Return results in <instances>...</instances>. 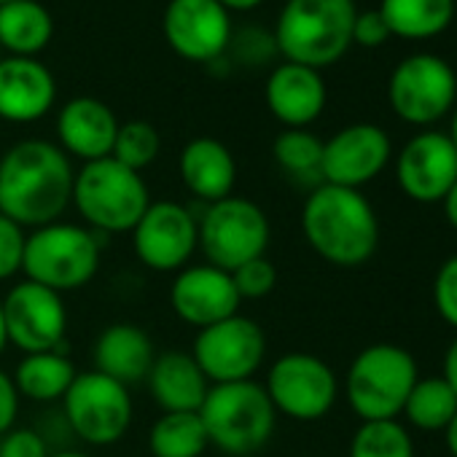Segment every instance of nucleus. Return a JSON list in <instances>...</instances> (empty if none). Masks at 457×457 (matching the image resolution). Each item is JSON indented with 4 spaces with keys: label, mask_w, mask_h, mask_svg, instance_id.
Segmentation results:
<instances>
[{
    "label": "nucleus",
    "mask_w": 457,
    "mask_h": 457,
    "mask_svg": "<svg viewBox=\"0 0 457 457\" xmlns=\"http://www.w3.org/2000/svg\"><path fill=\"white\" fill-rule=\"evenodd\" d=\"M148 393L164 411H199L207 398L210 382L196 366L191 353L156 355L148 377Z\"/></svg>",
    "instance_id": "obj_24"
},
{
    "label": "nucleus",
    "mask_w": 457,
    "mask_h": 457,
    "mask_svg": "<svg viewBox=\"0 0 457 457\" xmlns=\"http://www.w3.org/2000/svg\"><path fill=\"white\" fill-rule=\"evenodd\" d=\"M199 417L210 446L228 457L256 454L270 444L278 425V411L264 385L253 379L210 385Z\"/></svg>",
    "instance_id": "obj_4"
},
{
    "label": "nucleus",
    "mask_w": 457,
    "mask_h": 457,
    "mask_svg": "<svg viewBox=\"0 0 457 457\" xmlns=\"http://www.w3.org/2000/svg\"><path fill=\"white\" fill-rule=\"evenodd\" d=\"M0 60H4V49H0Z\"/></svg>",
    "instance_id": "obj_47"
},
{
    "label": "nucleus",
    "mask_w": 457,
    "mask_h": 457,
    "mask_svg": "<svg viewBox=\"0 0 457 457\" xmlns=\"http://www.w3.org/2000/svg\"><path fill=\"white\" fill-rule=\"evenodd\" d=\"M178 170L183 186L204 204L232 196L237 183V162L232 151L215 137L188 140L180 151Z\"/></svg>",
    "instance_id": "obj_22"
},
{
    "label": "nucleus",
    "mask_w": 457,
    "mask_h": 457,
    "mask_svg": "<svg viewBox=\"0 0 457 457\" xmlns=\"http://www.w3.org/2000/svg\"><path fill=\"white\" fill-rule=\"evenodd\" d=\"M393 143L377 124H350L323 143L320 178L331 186L361 188L371 183L390 162Z\"/></svg>",
    "instance_id": "obj_16"
},
{
    "label": "nucleus",
    "mask_w": 457,
    "mask_h": 457,
    "mask_svg": "<svg viewBox=\"0 0 457 457\" xmlns=\"http://www.w3.org/2000/svg\"><path fill=\"white\" fill-rule=\"evenodd\" d=\"M191 355L210 385L245 382L267 358V334L253 318L237 312L199 328Z\"/></svg>",
    "instance_id": "obj_11"
},
{
    "label": "nucleus",
    "mask_w": 457,
    "mask_h": 457,
    "mask_svg": "<svg viewBox=\"0 0 457 457\" xmlns=\"http://www.w3.org/2000/svg\"><path fill=\"white\" fill-rule=\"evenodd\" d=\"M350 457H414V444L398 420H371L355 430Z\"/></svg>",
    "instance_id": "obj_30"
},
{
    "label": "nucleus",
    "mask_w": 457,
    "mask_h": 457,
    "mask_svg": "<svg viewBox=\"0 0 457 457\" xmlns=\"http://www.w3.org/2000/svg\"><path fill=\"white\" fill-rule=\"evenodd\" d=\"M264 390L278 414L299 422H315L334 409L339 382L323 358L310 353H288L272 363Z\"/></svg>",
    "instance_id": "obj_12"
},
{
    "label": "nucleus",
    "mask_w": 457,
    "mask_h": 457,
    "mask_svg": "<svg viewBox=\"0 0 457 457\" xmlns=\"http://www.w3.org/2000/svg\"><path fill=\"white\" fill-rule=\"evenodd\" d=\"M449 140L454 143V148H457V108H454V113H452V124H449Z\"/></svg>",
    "instance_id": "obj_44"
},
{
    "label": "nucleus",
    "mask_w": 457,
    "mask_h": 457,
    "mask_svg": "<svg viewBox=\"0 0 457 457\" xmlns=\"http://www.w3.org/2000/svg\"><path fill=\"white\" fill-rule=\"evenodd\" d=\"M433 307L452 328H457V253L449 256L436 272Z\"/></svg>",
    "instance_id": "obj_35"
},
{
    "label": "nucleus",
    "mask_w": 457,
    "mask_h": 457,
    "mask_svg": "<svg viewBox=\"0 0 457 457\" xmlns=\"http://www.w3.org/2000/svg\"><path fill=\"white\" fill-rule=\"evenodd\" d=\"M387 103L401 121L430 127L454 108L457 76L452 65L436 54H411L393 68Z\"/></svg>",
    "instance_id": "obj_9"
},
{
    "label": "nucleus",
    "mask_w": 457,
    "mask_h": 457,
    "mask_svg": "<svg viewBox=\"0 0 457 457\" xmlns=\"http://www.w3.org/2000/svg\"><path fill=\"white\" fill-rule=\"evenodd\" d=\"M272 156L286 172H291L296 178L320 175L323 140L307 129H286L275 137Z\"/></svg>",
    "instance_id": "obj_31"
},
{
    "label": "nucleus",
    "mask_w": 457,
    "mask_h": 457,
    "mask_svg": "<svg viewBox=\"0 0 457 457\" xmlns=\"http://www.w3.org/2000/svg\"><path fill=\"white\" fill-rule=\"evenodd\" d=\"M62 403L73 433L92 446H111L121 441L132 425L129 387L95 369L76 374Z\"/></svg>",
    "instance_id": "obj_10"
},
{
    "label": "nucleus",
    "mask_w": 457,
    "mask_h": 457,
    "mask_svg": "<svg viewBox=\"0 0 457 457\" xmlns=\"http://www.w3.org/2000/svg\"><path fill=\"white\" fill-rule=\"evenodd\" d=\"M446 382H449V387L457 393V337H454V342L449 345V350H446V355H444V374H441Z\"/></svg>",
    "instance_id": "obj_39"
},
{
    "label": "nucleus",
    "mask_w": 457,
    "mask_h": 457,
    "mask_svg": "<svg viewBox=\"0 0 457 457\" xmlns=\"http://www.w3.org/2000/svg\"><path fill=\"white\" fill-rule=\"evenodd\" d=\"M73 164L49 140H22L0 159V212L22 228H41L65 215L73 199Z\"/></svg>",
    "instance_id": "obj_1"
},
{
    "label": "nucleus",
    "mask_w": 457,
    "mask_h": 457,
    "mask_svg": "<svg viewBox=\"0 0 457 457\" xmlns=\"http://www.w3.org/2000/svg\"><path fill=\"white\" fill-rule=\"evenodd\" d=\"M162 30L170 49L188 62H212L232 41V20L218 0H170Z\"/></svg>",
    "instance_id": "obj_15"
},
{
    "label": "nucleus",
    "mask_w": 457,
    "mask_h": 457,
    "mask_svg": "<svg viewBox=\"0 0 457 457\" xmlns=\"http://www.w3.org/2000/svg\"><path fill=\"white\" fill-rule=\"evenodd\" d=\"M159 151H162V137H159L156 127L143 119H135V121L119 124L111 156L116 162H121L124 167L143 172L145 167H151L156 162Z\"/></svg>",
    "instance_id": "obj_32"
},
{
    "label": "nucleus",
    "mask_w": 457,
    "mask_h": 457,
    "mask_svg": "<svg viewBox=\"0 0 457 457\" xmlns=\"http://www.w3.org/2000/svg\"><path fill=\"white\" fill-rule=\"evenodd\" d=\"M57 100L52 71L36 57L0 60V119L30 124L44 119Z\"/></svg>",
    "instance_id": "obj_19"
},
{
    "label": "nucleus",
    "mask_w": 457,
    "mask_h": 457,
    "mask_svg": "<svg viewBox=\"0 0 457 457\" xmlns=\"http://www.w3.org/2000/svg\"><path fill=\"white\" fill-rule=\"evenodd\" d=\"M54 22L38 0H12L0 6V49L12 57H36L49 46Z\"/></svg>",
    "instance_id": "obj_25"
},
{
    "label": "nucleus",
    "mask_w": 457,
    "mask_h": 457,
    "mask_svg": "<svg viewBox=\"0 0 457 457\" xmlns=\"http://www.w3.org/2000/svg\"><path fill=\"white\" fill-rule=\"evenodd\" d=\"M417 363L409 350L379 342L363 347L347 369V401L363 420H398L417 382Z\"/></svg>",
    "instance_id": "obj_7"
},
{
    "label": "nucleus",
    "mask_w": 457,
    "mask_h": 457,
    "mask_svg": "<svg viewBox=\"0 0 457 457\" xmlns=\"http://www.w3.org/2000/svg\"><path fill=\"white\" fill-rule=\"evenodd\" d=\"M228 275H232V283H235L240 299H264L278 286V267L267 256H259Z\"/></svg>",
    "instance_id": "obj_33"
},
{
    "label": "nucleus",
    "mask_w": 457,
    "mask_h": 457,
    "mask_svg": "<svg viewBox=\"0 0 457 457\" xmlns=\"http://www.w3.org/2000/svg\"><path fill=\"white\" fill-rule=\"evenodd\" d=\"M355 0H286L275 28V46L286 62L328 68L353 46Z\"/></svg>",
    "instance_id": "obj_3"
},
{
    "label": "nucleus",
    "mask_w": 457,
    "mask_h": 457,
    "mask_svg": "<svg viewBox=\"0 0 457 457\" xmlns=\"http://www.w3.org/2000/svg\"><path fill=\"white\" fill-rule=\"evenodd\" d=\"M307 245L334 267H361L379 248V218L361 188L320 183L302 207Z\"/></svg>",
    "instance_id": "obj_2"
},
{
    "label": "nucleus",
    "mask_w": 457,
    "mask_h": 457,
    "mask_svg": "<svg viewBox=\"0 0 457 457\" xmlns=\"http://www.w3.org/2000/svg\"><path fill=\"white\" fill-rule=\"evenodd\" d=\"M0 307H4L9 345L25 355L62 350L68 331V310L62 304V294L22 280L0 299Z\"/></svg>",
    "instance_id": "obj_13"
},
{
    "label": "nucleus",
    "mask_w": 457,
    "mask_h": 457,
    "mask_svg": "<svg viewBox=\"0 0 457 457\" xmlns=\"http://www.w3.org/2000/svg\"><path fill=\"white\" fill-rule=\"evenodd\" d=\"M20 390L12 379V374H6L0 369V436L9 433L17 422L20 414Z\"/></svg>",
    "instance_id": "obj_38"
},
{
    "label": "nucleus",
    "mask_w": 457,
    "mask_h": 457,
    "mask_svg": "<svg viewBox=\"0 0 457 457\" xmlns=\"http://www.w3.org/2000/svg\"><path fill=\"white\" fill-rule=\"evenodd\" d=\"M135 256L154 272H180L199 248L196 218L180 202H151L132 228Z\"/></svg>",
    "instance_id": "obj_14"
},
{
    "label": "nucleus",
    "mask_w": 457,
    "mask_h": 457,
    "mask_svg": "<svg viewBox=\"0 0 457 457\" xmlns=\"http://www.w3.org/2000/svg\"><path fill=\"white\" fill-rule=\"evenodd\" d=\"M116 132V113L97 97H73L57 116L60 148L76 159H84V164L111 156Z\"/></svg>",
    "instance_id": "obj_21"
},
{
    "label": "nucleus",
    "mask_w": 457,
    "mask_h": 457,
    "mask_svg": "<svg viewBox=\"0 0 457 457\" xmlns=\"http://www.w3.org/2000/svg\"><path fill=\"white\" fill-rule=\"evenodd\" d=\"M156 361L154 339L135 323H113L95 342V371L121 382H143Z\"/></svg>",
    "instance_id": "obj_23"
},
{
    "label": "nucleus",
    "mask_w": 457,
    "mask_h": 457,
    "mask_svg": "<svg viewBox=\"0 0 457 457\" xmlns=\"http://www.w3.org/2000/svg\"><path fill=\"white\" fill-rule=\"evenodd\" d=\"M6 345H9V337H6V323H4V307H0V355H4Z\"/></svg>",
    "instance_id": "obj_43"
},
{
    "label": "nucleus",
    "mask_w": 457,
    "mask_h": 457,
    "mask_svg": "<svg viewBox=\"0 0 457 457\" xmlns=\"http://www.w3.org/2000/svg\"><path fill=\"white\" fill-rule=\"evenodd\" d=\"M267 105L286 129H307L326 108V81L320 71L283 62L267 79Z\"/></svg>",
    "instance_id": "obj_20"
},
{
    "label": "nucleus",
    "mask_w": 457,
    "mask_h": 457,
    "mask_svg": "<svg viewBox=\"0 0 457 457\" xmlns=\"http://www.w3.org/2000/svg\"><path fill=\"white\" fill-rule=\"evenodd\" d=\"M403 414L420 430H444L457 414V393L444 377L417 379L403 403Z\"/></svg>",
    "instance_id": "obj_29"
},
{
    "label": "nucleus",
    "mask_w": 457,
    "mask_h": 457,
    "mask_svg": "<svg viewBox=\"0 0 457 457\" xmlns=\"http://www.w3.org/2000/svg\"><path fill=\"white\" fill-rule=\"evenodd\" d=\"M76 366L68 358L65 350H49V353H30L17 363L14 385L20 395L30 401H57L68 393V387L76 379Z\"/></svg>",
    "instance_id": "obj_27"
},
{
    "label": "nucleus",
    "mask_w": 457,
    "mask_h": 457,
    "mask_svg": "<svg viewBox=\"0 0 457 457\" xmlns=\"http://www.w3.org/2000/svg\"><path fill=\"white\" fill-rule=\"evenodd\" d=\"M395 180L411 202H444L457 180V148L449 135L436 129L414 135L398 154Z\"/></svg>",
    "instance_id": "obj_17"
},
{
    "label": "nucleus",
    "mask_w": 457,
    "mask_h": 457,
    "mask_svg": "<svg viewBox=\"0 0 457 457\" xmlns=\"http://www.w3.org/2000/svg\"><path fill=\"white\" fill-rule=\"evenodd\" d=\"M196 232L207 264L235 272L237 267L267 256L272 226L262 204L232 194L204 207L202 218H196Z\"/></svg>",
    "instance_id": "obj_8"
},
{
    "label": "nucleus",
    "mask_w": 457,
    "mask_h": 457,
    "mask_svg": "<svg viewBox=\"0 0 457 457\" xmlns=\"http://www.w3.org/2000/svg\"><path fill=\"white\" fill-rule=\"evenodd\" d=\"M444 436H446V446H449V454L457 457V414L452 417V422L444 428Z\"/></svg>",
    "instance_id": "obj_42"
},
{
    "label": "nucleus",
    "mask_w": 457,
    "mask_h": 457,
    "mask_svg": "<svg viewBox=\"0 0 457 457\" xmlns=\"http://www.w3.org/2000/svg\"><path fill=\"white\" fill-rule=\"evenodd\" d=\"M0 457H49V449L33 428H12L0 441Z\"/></svg>",
    "instance_id": "obj_36"
},
{
    "label": "nucleus",
    "mask_w": 457,
    "mask_h": 457,
    "mask_svg": "<svg viewBox=\"0 0 457 457\" xmlns=\"http://www.w3.org/2000/svg\"><path fill=\"white\" fill-rule=\"evenodd\" d=\"M4 4H12V0H0V6H4Z\"/></svg>",
    "instance_id": "obj_46"
},
{
    "label": "nucleus",
    "mask_w": 457,
    "mask_h": 457,
    "mask_svg": "<svg viewBox=\"0 0 457 457\" xmlns=\"http://www.w3.org/2000/svg\"><path fill=\"white\" fill-rule=\"evenodd\" d=\"M79 215L92 232H132L151 204L148 186L140 172L124 167L113 156L87 162L73 178V199Z\"/></svg>",
    "instance_id": "obj_5"
},
{
    "label": "nucleus",
    "mask_w": 457,
    "mask_h": 457,
    "mask_svg": "<svg viewBox=\"0 0 457 457\" xmlns=\"http://www.w3.org/2000/svg\"><path fill=\"white\" fill-rule=\"evenodd\" d=\"M240 302L243 299L232 283V275L207 262L183 267L170 286L172 312L194 328H207L237 315Z\"/></svg>",
    "instance_id": "obj_18"
},
{
    "label": "nucleus",
    "mask_w": 457,
    "mask_h": 457,
    "mask_svg": "<svg viewBox=\"0 0 457 457\" xmlns=\"http://www.w3.org/2000/svg\"><path fill=\"white\" fill-rule=\"evenodd\" d=\"M25 240V228L0 212V280H12L17 272H22Z\"/></svg>",
    "instance_id": "obj_34"
},
{
    "label": "nucleus",
    "mask_w": 457,
    "mask_h": 457,
    "mask_svg": "<svg viewBox=\"0 0 457 457\" xmlns=\"http://www.w3.org/2000/svg\"><path fill=\"white\" fill-rule=\"evenodd\" d=\"M390 36L428 41L441 36L454 20V0H382L377 9Z\"/></svg>",
    "instance_id": "obj_26"
},
{
    "label": "nucleus",
    "mask_w": 457,
    "mask_h": 457,
    "mask_svg": "<svg viewBox=\"0 0 457 457\" xmlns=\"http://www.w3.org/2000/svg\"><path fill=\"white\" fill-rule=\"evenodd\" d=\"M207 446L199 411H164L148 430L154 457H202Z\"/></svg>",
    "instance_id": "obj_28"
},
{
    "label": "nucleus",
    "mask_w": 457,
    "mask_h": 457,
    "mask_svg": "<svg viewBox=\"0 0 457 457\" xmlns=\"http://www.w3.org/2000/svg\"><path fill=\"white\" fill-rule=\"evenodd\" d=\"M218 4H220L226 12H251V9L262 6L264 0H218Z\"/></svg>",
    "instance_id": "obj_41"
},
{
    "label": "nucleus",
    "mask_w": 457,
    "mask_h": 457,
    "mask_svg": "<svg viewBox=\"0 0 457 457\" xmlns=\"http://www.w3.org/2000/svg\"><path fill=\"white\" fill-rule=\"evenodd\" d=\"M100 256V240L89 226L54 220L28 235L22 272L25 280L57 294L79 291L97 275Z\"/></svg>",
    "instance_id": "obj_6"
},
{
    "label": "nucleus",
    "mask_w": 457,
    "mask_h": 457,
    "mask_svg": "<svg viewBox=\"0 0 457 457\" xmlns=\"http://www.w3.org/2000/svg\"><path fill=\"white\" fill-rule=\"evenodd\" d=\"M49 457H92V454H84V452H57V454H49Z\"/></svg>",
    "instance_id": "obj_45"
},
{
    "label": "nucleus",
    "mask_w": 457,
    "mask_h": 457,
    "mask_svg": "<svg viewBox=\"0 0 457 457\" xmlns=\"http://www.w3.org/2000/svg\"><path fill=\"white\" fill-rule=\"evenodd\" d=\"M444 212H446V220L457 228V180L449 188V194L444 196Z\"/></svg>",
    "instance_id": "obj_40"
},
{
    "label": "nucleus",
    "mask_w": 457,
    "mask_h": 457,
    "mask_svg": "<svg viewBox=\"0 0 457 457\" xmlns=\"http://www.w3.org/2000/svg\"><path fill=\"white\" fill-rule=\"evenodd\" d=\"M387 38H390V30H387L382 14L377 9H369V12H358L355 14V22H353V44L366 46V49H374V46L387 44Z\"/></svg>",
    "instance_id": "obj_37"
}]
</instances>
